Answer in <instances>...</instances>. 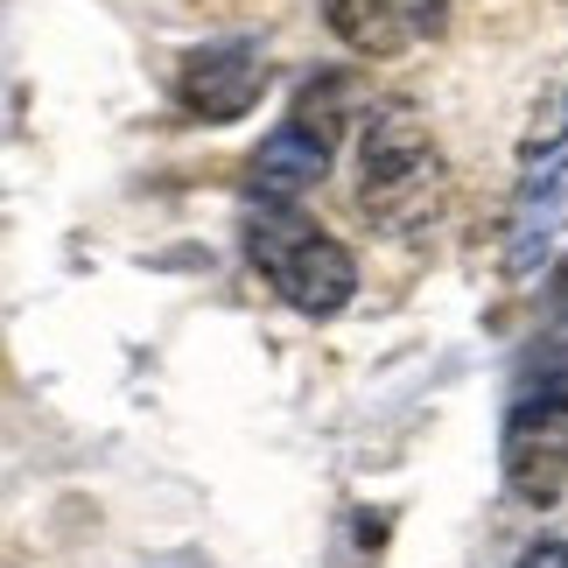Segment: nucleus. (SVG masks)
Masks as SVG:
<instances>
[{
  "instance_id": "1",
  "label": "nucleus",
  "mask_w": 568,
  "mask_h": 568,
  "mask_svg": "<svg viewBox=\"0 0 568 568\" xmlns=\"http://www.w3.org/2000/svg\"><path fill=\"white\" fill-rule=\"evenodd\" d=\"M443 196H449V162L435 148V134L414 120V105L400 99L373 105L358 134V211L379 232L407 239L443 217Z\"/></svg>"
},
{
  "instance_id": "2",
  "label": "nucleus",
  "mask_w": 568,
  "mask_h": 568,
  "mask_svg": "<svg viewBox=\"0 0 568 568\" xmlns=\"http://www.w3.org/2000/svg\"><path fill=\"white\" fill-rule=\"evenodd\" d=\"M246 260L260 267V281L302 316H337L358 295V260L344 239H331L323 225H310L295 204H246Z\"/></svg>"
},
{
  "instance_id": "3",
  "label": "nucleus",
  "mask_w": 568,
  "mask_h": 568,
  "mask_svg": "<svg viewBox=\"0 0 568 568\" xmlns=\"http://www.w3.org/2000/svg\"><path fill=\"white\" fill-rule=\"evenodd\" d=\"M498 470H506V491L519 506L548 513L568 491V400L519 393L506 414V435H498Z\"/></svg>"
},
{
  "instance_id": "4",
  "label": "nucleus",
  "mask_w": 568,
  "mask_h": 568,
  "mask_svg": "<svg viewBox=\"0 0 568 568\" xmlns=\"http://www.w3.org/2000/svg\"><path fill=\"white\" fill-rule=\"evenodd\" d=\"M267 84H274V71H267V57H260V42H204L176 71V105L204 126H232L260 105Z\"/></svg>"
},
{
  "instance_id": "5",
  "label": "nucleus",
  "mask_w": 568,
  "mask_h": 568,
  "mask_svg": "<svg viewBox=\"0 0 568 568\" xmlns=\"http://www.w3.org/2000/svg\"><path fill=\"white\" fill-rule=\"evenodd\" d=\"M561 232H568V148L527 162V176H519V190H513L506 253H498V260H506V281H534Z\"/></svg>"
},
{
  "instance_id": "6",
  "label": "nucleus",
  "mask_w": 568,
  "mask_h": 568,
  "mask_svg": "<svg viewBox=\"0 0 568 568\" xmlns=\"http://www.w3.org/2000/svg\"><path fill=\"white\" fill-rule=\"evenodd\" d=\"M323 176H331V141L310 134L302 120H281L246 162V190L260 204H302Z\"/></svg>"
},
{
  "instance_id": "7",
  "label": "nucleus",
  "mask_w": 568,
  "mask_h": 568,
  "mask_svg": "<svg viewBox=\"0 0 568 568\" xmlns=\"http://www.w3.org/2000/svg\"><path fill=\"white\" fill-rule=\"evenodd\" d=\"M323 21H331V36L352 57H393V50H407V36H414L400 0H323Z\"/></svg>"
},
{
  "instance_id": "8",
  "label": "nucleus",
  "mask_w": 568,
  "mask_h": 568,
  "mask_svg": "<svg viewBox=\"0 0 568 568\" xmlns=\"http://www.w3.org/2000/svg\"><path fill=\"white\" fill-rule=\"evenodd\" d=\"M555 148H568V84H548V92L534 99V120H527V134H519V162H540V155H555Z\"/></svg>"
},
{
  "instance_id": "9",
  "label": "nucleus",
  "mask_w": 568,
  "mask_h": 568,
  "mask_svg": "<svg viewBox=\"0 0 568 568\" xmlns=\"http://www.w3.org/2000/svg\"><path fill=\"white\" fill-rule=\"evenodd\" d=\"M519 393H555V400H568V323H548V331L534 337L527 386H519Z\"/></svg>"
},
{
  "instance_id": "10",
  "label": "nucleus",
  "mask_w": 568,
  "mask_h": 568,
  "mask_svg": "<svg viewBox=\"0 0 568 568\" xmlns=\"http://www.w3.org/2000/svg\"><path fill=\"white\" fill-rule=\"evenodd\" d=\"M407 21H414V36H443L449 29V0H400Z\"/></svg>"
},
{
  "instance_id": "11",
  "label": "nucleus",
  "mask_w": 568,
  "mask_h": 568,
  "mask_svg": "<svg viewBox=\"0 0 568 568\" xmlns=\"http://www.w3.org/2000/svg\"><path fill=\"white\" fill-rule=\"evenodd\" d=\"M519 568H568V540H534V548L519 555Z\"/></svg>"
},
{
  "instance_id": "12",
  "label": "nucleus",
  "mask_w": 568,
  "mask_h": 568,
  "mask_svg": "<svg viewBox=\"0 0 568 568\" xmlns=\"http://www.w3.org/2000/svg\"><path fill=\"white\" fill-rule=\"evenodd\" d=\"M548 323H568V267L555 274V288H548Z\"/></svg>"
}]
</instances>
